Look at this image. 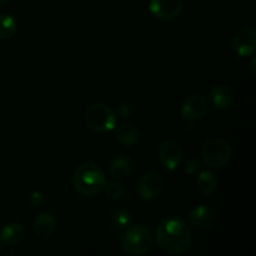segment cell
Here are the masks:
<instances>
[{
    "label": "cell",
    "mask_w": 256,
    "mask_h": 256,
    "mask_svg": "<svg viewBox=\"0 0 256 256\" xmlns=\"http://www.w3.org/2000/svg\"><path fill=\"white\" fill-rule=\"evenodd\" d=\"M56 229V222L52 212H44L36 216L32 225L34 234L42 240H49Z\"/></svg>",
    "instance_id": "8fae6325"
},
{
    "label": "cell",
    "mask_w": 256,
    "mask_h": 256,
    "mask_svg": "<svg viewBox=\"0 0 256 256\" xmlns=\"http://www.w3.org/2000/svg\"><path fill=\"white\" fill-rule=\"evenodd\" d=\"M104 190L106 196L112 200L120 199V198L124 196V192H125V188L124 185L120 182V180H114V179L109 182H105Z\"/></svg>",
    "instance_id": "ffe728a7"
},
{
    "label": "cell",
    "mask_w": 256,
    "mask_h": 256,
    "mask_svg": "<svg viewBox=\"0 0 256 256\" xmlns=\"http://www.w3.org/2000/svg\"><path fill=\"white\" fill-rule=\"evenodd\" d=\"M232 52L240 58H246L254 54L256 49V32L254 28L245 26L240 29L232 38Z\"/></svg>",
    "instance_id": "8992f818"
},
{
    "label": "cell",
    "mask_w": 256,
    "mask_h": 256,
    "mask_svg": "<svg viewBox=\"0 0 256 256\" xmlns=\"http://www.w3.org/2000/svg\"><path fill=\"white\" fill-rule=\"evenodd\" d=\"M0 250H2V244H0Z\"/></svg>",
    "instance_id": "484cf974"
},
{
    "label": "cell",
    "mask_w": 256,
    "mask_h": 256,
    "mask_svg": "<svg viewBox=\"0 0 256 256\" xmlns=\"http://www.w3.org/2000/svg\"><path fill=\"white\" fill-rule=\"evenodd\" d=\"M255 62H256L255 56H252V62H250V69H252V74H255V72H256V69H255Z\"/></svg>",
    "instance_id": "cb8c5ba5"
},
{
    "label": "cell",
    "mask_w": 256,
    "mask_h": 256,
    "mask_svg": "<svg viewBox=\"0 0 256 256\" xmlns=\"http://www.w3.org/2000/svg\"><path fill=\"white\" fill-rule=\"evenodd\" d=\"M209 110V102L202 95L195 94L188 98L180 108L182 116L188 122H198Z\"/></svg>",
    "instance_id": "ba28073f"
},
{
    "label": "cell",
    "mask_w": 256,
    "mask_h": 256,
    "mask_svg": "<svg viewBox=\"0 0 256 256\" xmlns=\"http://www.w3.org/2000/svg\"><path fill=\"white\" fill-rule=\"evenodd\" d=\"M155 239L160 249L169 255H182L192 248V238L189 225L179 216H168L159 222Z\"/></svg>",
    "instance_id": "6da1fadb"
},
{
    "label": "cell",
    "mask_w": 256,
    "mask_h": 256,
    "mask_svg": "<svg viewBox=\"0 0 256 256\" xmlns=\"http://www.w3.org/2000/svg\"><path fill=\"white\" fill-rule=\"evenodd\" d=\"M106 176L102 168L92 162L80 165L72 175V186L84 196H94L105 186Z\"/></svg>",
    "instance_id": "7a4b0ae2"
},
{
    "label": "cell",
    "mask_w": 256,
    "mask_h": 256,
    "mask_svg": "<svg viewBox=\"0 0 256 256\" xmlns=\"http://www.w3.org/2000/svg\"><path fill=\"white\" fill-rule=\"evenodd\" d=\"M132 160L125 155H119L115 159H112V162L109 165V169H108V172L114 180L126 179L132 174Z\"/></svg>",
    "instance_id": "4fadbf2b"
},
{
    "label": "cell",
    "mask_w": 256,
    "mask_h": 256,
    "mask_svg": "<svg viewBox=\"0 0 256 256\" xmlns=\"http://www.w3.org/2000/svg\"><path fill=\"white\" fill-rule=\"evenodd\" d=\"M130 222H132V216L126 210L118 209L114 210V212L112 214V224L116 229H125L129 226Z\"/></svg>",
    "instance_id": "d6986e66"
},
{
    "label": "cell",
    "mask_w": 256,
    "mask_h": 256,
    "mask_svg": "<svg viewBox=\"0 0 256 256\" xmlns=\"http://www.w3.org/2000/svg\"><path fill=\"white\" fill-rule=\"evenodd\" d=\"M164 180L156 172H146L138 182V194L142 200H152L162 192Z\"/></svg>",
    "instance_id": "9c48e42d"
},
{
    "label": "cell",
    "mask_w": 256,
    "mask_h": 256,
    "mask_svg": "<svg viewBox=\"0 0 256 256\" xmlns=\"http://www.w3.org/2000/svg\"><path fill=\"white\" fill-rule=\"evenodd\" d=\"M209 99L215 108L220 110H226L232 106L235 102L234 92L225 85H216L209 92Z\"/></svg>",
    "instance_id": "7c38bea8"
},
{
    "label": "cell",
    "mask_w": 256,
    "mask_h": 256,
    "mask_svg": "<svg viewBox=\"0 0 256 256\" xmlns=\"http://www.w3.org/2000/svg\"><path fill=\"white\" fill-rule=\"evenodd\" d=\"M24 235V228L20 224H18V222H12V224H8L2 230L0 239H2V242H4V244L16 245L22 242Z\"/></svg>",
    "instance_id": "2e32d148"
},
{
    "label": "cell",
    "mask_w": 256,
    "mask_h": 256,
    "mask_svg": "<svg viewBox=\"0 0 256 256\" xmlns=\"http://www.w3.org/2000/svg\"><path fill=\"white\" fill-rule=\"evenodd\" d=\"M149 10L156 19L172 20L176 19L182 12V0H150Z\"/></svg>",
    "instance_id": "52a82bcc"
},
{
    "label": "cell",
    "mask_w": 256,
    "mask_h": 256,
    "mask_svg": "<svg viewBox=\"0 0 256 256\" xmlns=\"http://www.w3.org/2000/svg\"><path fill=\"white\" fill-rule=\"evenodd\" d=\"M115 138L124 146H132L139 139V132L134 125L129 122H122L116 128Z\"/></svg>",
    "instance_id": "9a60e30c"
},
{
    "label": "cell",
    "mask_w": 256,
    "mask_h": 256,
    "mask_svg": "<svg viewBox=\"0 0 256 256\" xmlns=\"http://www.w3.org/2000/svg\"><path fill=\"white\" fill-rule=\"evenodd\" d=\"M85 122L90 130L99 134L112 132L116 124V116L114 112L102 102L92 104L85 112Z\"/></svg>",
    "instance_id": "277c9868"
},
{
    "label": "cell",
    "mask_w": 256,
    "mask_h": 256,
    "mask_svg": "<svg viewBox=\"0 0 256 256\" xmlns=\"http://www.w3.org/2000/svg\"><path fill=\"white\" fill-rule=\"evenodd\" d=\"M199 168V160L196 158H190L186 162V166H185V172H189V174H194L195 172Z\"/></svg>",
    "instance_id": "603a6c76"
},
{
    "label": "cell",
    "mask_w": 256,
    "mask_h": 256,
    "mask_svg": "<svg viewBox=\"0 0 256 256\" xmlns=\"http://www.w3.org/2000/svg\"><path fill=\"white\" fill-rule=\"evenodd\" d=\"M214 212L208 205H199L195 209H192L189 215V222L194 228H198V229L208 228L214 222Z\"/></svg>",
    "instance_id": "5bb4252c"
},
{
    "label": "cell",
    "mask_w": 256,
    "mask_h": 256,
    "mask_svg": "<svg viewBox=\"0 0 256 256\" xmlns=\"http://www.w3.org/2000/svg\"><path fill=\"white\" fill-rule=\"evenodd\" d=\"M152 242L154 238L148 228L142 225H134V226L129 225L122 232L120 245L125 254L140 256L146 254L152 249Z\"/></svg>",
    "instance_id": "3957f363"
},
{
    "label": "cell",
    "mask_w": 256,
    "mask_h": 256,
    "mask_svg": "<svg viewBox=\"0 0 256 256\" xmlns=\"http://www.w3.org/2000/svg\"><path fill=\"white\" fill-rule=\"evenodd\" d=\"M18 22L10 14H0V40H9L16 32Z\"/></svg>",
    "instance_id": "ac0fdd59"
},
{
    "label": "cell",
    "mask_w": 256,
    "mask_h": 256,
    "mask_svg": "<svg viewBox=\"0 0 256 256\" xmlns=\"http://www.w3.org/2000/svg\"><path fill=\"white\" fill-rule=\"evenodd\" d=\"M159 162L166 170H176L182 162V149L174 142H165L159 148Z\"/></svg>",
    "instance_id": "30bf717a"
},
{
    "label": "cell",
    "mask_w": 256,
    "mask_h": 256,
    "mask_svg": "<svg viewBox=\"0 0 256 256\" xmlns=\"http://www.w3.org/2000/svg\"><path fill=\"white\" fill-rule=\"evenodd\" d=\"M29 202L32 208L38 209L44 204V196L40 192H32L29 196Z\"/></svg>",
    "instance_id": "7402d4cb"
},
{
    "label": "cell",
    "mask_w": 256,
    "mask_h": 256,
    "mask_svg": "<svg viewBox=\"0 0 256 256\" xmlns=\"http://www.w3.org/2000/svg\"><path fill=\"white\" fill-rule=\"evenodd\" d=\"M195 185H196V189L200 194L210 195L216 190L218 180L212 172L205 170V172H200Z\"/></svg>",
    "instance_id": "e0dca14e"
},
{
    "label": "cell",
    "mask_w": 256,
    "mask_h": 256,
    "mask_svg": "<svg viewBox=\"0 0 256 256\" xmlns=\"http://www.w3.org/2000/svg\"><path fill=\"white\" fill-rule=\"evenodd\" d=\"M132 112H134V109L129 102H120L116 106V115L119 119H129V118H132Z\"/></svg>",
    "instance_id": "44dd1931"
},
{
    "label": "cell",
    "mask_w": 256,
    "mask_h": 256,
    "mask_svg": "<svg viewBox=\"0 0 256 256\" xmlns=\"http://www.w3.org/2000/svg\"><path fill=\"white\" fill-rule=\"evenodd\" d=\"M232 156L230 145L220 138H214L204 145L202 150V162L212 169H220L224 166Z\"/></svg>",
    "instance_id": "5b68a950"
},
{
    "label": "cell",
    "mask_w": 256,
    "mask_h": 256,
    "mask_svg": "<svg viewBox=\"0 0 256 256\" xmlns=\"http://www.w3.org/2000/svg\"><path fill=\"white\" fill-rule=\"evenodd\" d=\"M10 2V0H0V6H5Z\"/></svg>",
    "instance_id": "d4e9b609"
}]
</instances>
